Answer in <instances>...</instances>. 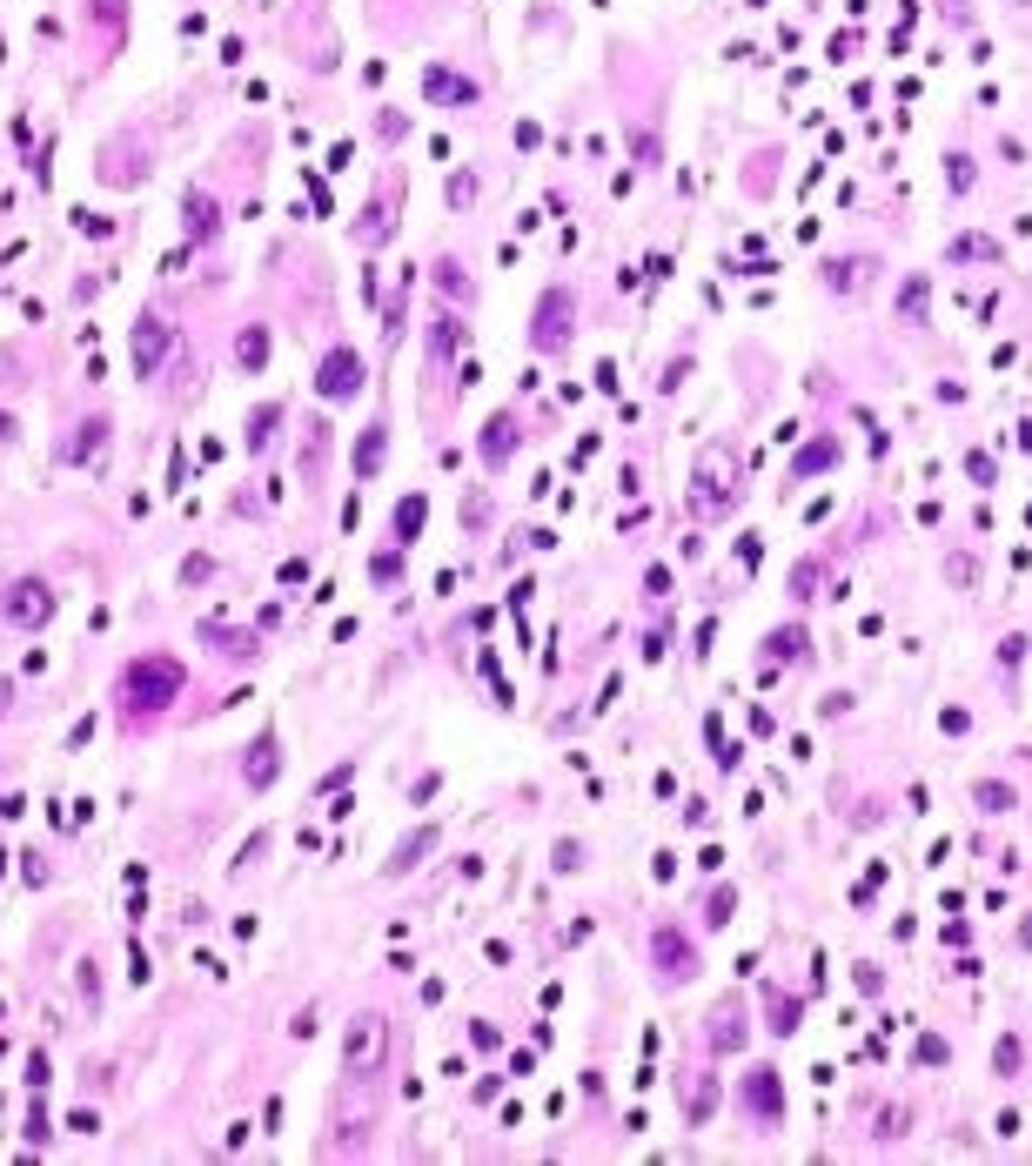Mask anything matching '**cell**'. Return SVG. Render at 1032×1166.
Returning a JSON list of instances; mask_svg holds the SVG:
<instances>
[{"instance_id": "obj_12", "label": "cell", "mask_w": 1032, "mask_h": 1166, "mask_svg": "<svg viewBox=\"0 0 1032 1166\" xmlns=\"http://www.w3.org/2000/svg\"><path fill=\"white\" fill-rule=\"evenodd\" d=\"M510 443H516V416H496L490 436H483V463H490V470H503V463H510Z\"/></svg>"}, {"instance_id": "obj_3", "label": "cell", "mask_w": 1032, "mask_h": 1166, "mask_svg": "<svg viewBox=\"0 0 1032 1166\" xmlns=\"http://www.w3.org/2000/svg\"><path fill=\"white\" fill-rule=\"evenodd\" d=\"M570 336H577V302H570V289H550L537 302V329H530V342H537V349H563Z\"/></svg>"}, {"instance_id": "obj_2", "label": "cell", "mask_w": 1032, "mask_h": 1166, "mask_svg": "<svg viewBox=\"0 0 1032 1166\" xmlns=\"http://www.w3.org/2000/svg\"><path fill=\"white\" fill-rule=\"evenodd\" d=\"M382 1059H389V1019H382V1012L349 1019V1032H342V1066H349L356 1079H376Z\"/></svg>"}, {"instance_id": "obj_15", "label": "cell", "mask_w": 1032, "mask_h": 1166, "mask_svg": "<svg viewBox=\"0 0 1032 1166\" xmlns=\"http://www.w3.org/2000/svg\"><path fill=\"white\" fill-rule=\"evenodd\" d=\"M429 845H436V831H416V838H403V845H396V858H389V872H409V865H416Z\"/></svg>"}, {"instance_id": "obj_18", "label": "cell", "mask_w": 1032, "mask_h": 1166, "mask_svg": "<svg viewBox=\"0 0 1032 1166\" xmlns=\"http://www.w3.org/2000/svg\"><path fill=\"white\" fill-rule=\"evenodd\" d=\"M771 657L798 664V657H805V630H798V624H791V630H771Z\"/></svg>"}, {"instance_id": "obj_16", "label": "cell", "mask_w": 1032, "mask_h": 1166, "mask_svg": "<svg viewBox=\"0 0 1032 1166\" xmlns=\"http://www.w3.org/2000/svg\"><path fill=\"white\" fill-rule=\"evenodd\" d=\"M764 1006H771V1032H798V1012H805L798 999H785V992H771Z\"/></svg>"}, {"instance_id": "obj_9", "label": "cell", "mask_w": 1032, "mask_h": 1166, "mask_svg": "<svg viewBox=\"0 0 1032 1166\" xmlns=\"http://www.w3.org/2000/svg\"><path fill=\"white\" fill-rule=\"evenodd\" d=\"M657 965H664V979H697V945L677 939L671 925L657 932Z\"/></svg>"}, {"instance_id": "obj_5", "label": "cell", "mask_w": 1032, "mask_h": 1166, "mask_svg": "<svg viewBox=\"0 0 1032 1166\" xmlns=\"http://www.w3.org/2000/svg\"><path fill=\"white\" fill-rule=\"evenodd\" d=\"M315 389H322L329 403L356 396V389H362V356H356V349H329V356H322V376H315Z\"/></svg>"}, {"instance_id": "obj_19", "label": "cell", "mask_w": 1032, "mask_h": 1166, "mask_svg": "<svg viewBox=\"0 0 1032 1166\" xmlns=\"http://www.w3.org/2000/svg\"><path fill=\"white\" fill-rule=\"evenodd\" d=\"M423 530V496H409V503H396V543H409Z\"/></svg>"}, {"instance_id": "obj_11", "label": "cell", "mask_w": 1032, "mask_h": 1166, "mask_svg": "<svg viewBox=\"0 0 1032 1166\" xmlns=\"http://www.w3.org/2000/svg\"><path fill=\"white\" fill-rule=\"evenodd\" d=\"M181 228H188L195 242H208V235L222 228V215H215V202H208V195H188V202H181Z\"/></svg>"}, {"instance_id": "obj_6", "label": "cell", "mask_w": 1032, "mask_h": 1166, "mask_svg": "<svg viewBox=\"0 0 1032 1166\" xmlns=\"http://www.w3.org/2000/svg\"><path fill=\"white\" fill-rule=\"evenodd\" d=\"M14 597H0V617L7 624H47L54 617V590L47 583H7Z\"/></svg>"}, {"instance_id": "obj_26", "label": "cell", "mask_w": 1032, "mask_h": 1166, "mask_svg": "<svg viewBox=\"0 0 1032 1166\" xmlns=\"http://www.w3.org/2000/svg\"><path fill=\"white\" fill-rule=\"evenodd\" d=\"M979 805H986V811H1006V805H1012V791H1006V785H979Z\"/></svg>"}, {"instance_id": "obj_22", "label": "cell", "mask_w": 1032, "mask_h": 1166, "mask_svg": "<svg viewBox=\"0 0 1032 1166\" xmlns=\"http://www.w3.org/2000/svg\"><path fill=\"white\" fill-rule=\"evenodd\" d=\"M275 416H282V409H255V423H248V449H262V443H269Z\"/></svg>"}, {"instance_id": "obj_21", "label": "cell", "mask_w": 1032, "mask_h": 1166, "mask_svg": "<svg viewBox=\"0 0 1032 1166\" xmlns=\"http://www.w3.org/2000/svg\"><path fill=\"white\" fill-rule=\"evenodd\" d=\"M858 275H865V262H831L825 282H831V289H858Z\"/></svg>"}, {"instance_id": "obj_27", "label": "cell", "mask_w": 1032, "mask_h": 1166, "mask_svg": "<svg viewBox=\"0 0 1032 1166\" xmlns=\"http://www.w3.org/2000/svg\"><path fill=\"white\" fill-rule=\"evenodd\" d=\"M376 463H382V429H369V443H362V476L376 470Z\"/></svg>"}, {"instance_id": "obj_20", "label": "cell", "mask_w": 1032, "mask_h": 1166, "mask_svg": "<svg viewBox=\"0 0 1032 1166\" xmlns=\"http://www.w3.org/2000/svg\"><path fill=\"white\" fill-rule=\"evenodd\" d=\"M825 463H838V443H811L805 456L791 463V470H798V476H811V470H825Z\"/></svg>"}, {"instance_id": "obj_25", "label": "cell", "mask_w": 1032, "mask_h": 1166, "mask_svg": "<svg viewBox=\"0 0 1032 1166\" xmlns=\"http://www.w3.org/2000/svg\"><path fill=\"white\" fill-rule=\"evenodd\" d=\"M630 148H637V161H644V168H657V135H644V128H637V135H630Z\"/></svg>"}, {"instance_id": "obj_4", "label": "cell", "mask_w": 1032, "mask_h": 1166, "mask_svg": "<svg viewBox=\"0 0 1032 1166\" xmlns=\"http://www.w3.org/2000/svg\"><path fill=\"white\" fill-rule=\"evenodd\" d=\"M738 1106L751 1113V1120H785V1086H778V1073L771 1066H751V1073L738 1079Z\"/></svg>"}, {"instance_id": "obj_17", "label": "cell", "mask_w": 1032, "mask_h": 1166, "mask_svg": "<svg viewBox=\"0 0 1032 1166\" xmlns=\"http://www.w3.org/2000/svg\"><path fill=\"white\" fill-rule=\"evenodd\" d=\"M898 315H905V322H925V275H912V282L898 289Z\"/></svg>"}, {"instance_id": "obj_14", "label": "cell", "mask_w": 1032, "mask_h": 1166, "mask_svg": "<svg viewBox=\"0 0 1032 1166\" xmlns=\"http://www.w3.org/2000/svg\"><path fill=\"white\" fill-rule=\"evenodd\" d=\"M992 255H999L992 235H959V242L945 248V262H992Z\"/></svg>"}, {"instance_id": "obj_7", "label": "cell", "mask_w": 1032, "mask_h": 1166, "mask_svg": "<svg viewBox=\"0 0 1032 1166\" xmlns=\"http://www.w3.org/2000/svg\"><path fill=\"white\" fill-rule=\"evenodd\" d=\"M242 771H248V785H255V791H269L275 771H282V738H275V731H262V738L248 744V764H242Z\"/></svg>"}, {"instance_id": "obj_23", "label": "cell", "mask_w": 1032, "mask_h": 1166, "mask_svg": "<svg viewBox=\"0 0 1032 1166\" xmlns=\"http://www.w3.org/2000/svg\"><path fill=\"white\" fill-rule=\"evenodd\" d=\"M262 356H269V336L248 329V336H242V362H248V369H262Z\"/></svg>"}, {"instance_id": "obj_24", "label": "cell", "mask_w": 1032, "mask_h": 1166, "mask_svg": "<svg viewBox=\"0 0 1032 1166\" xmlns=\"http://www.w3.org/2000/svg\"><path fill=\"white\" fill-rule=\"evenodd\" d=\"M791 583H798L791 597H818V590H811V583H818V563H798V570H791Z\"/></svg>"}, {"instance_id": "obj_10", "label": "cell", "mask_w": 1032, "mask_h": 1166, "mask_svg": "<svg viewBox=\"0 0 1032 1166\" xmlns=\"http://www.w3.org/2000/svg\"><path fill=\"white\" fill-rule=\"evenodd\" d=\"M423 88H429V101H456V108H470V101H476V81H456L449 68H429Z\"/></svg>"}, {"instance_id": "obj_8", "label": "cell", "mask_w": 1032, "mask_h": 1166, "mask_svg": "<svg viewBox=\"0 0 1032 1166\" xmlns=\"http://www.w3.org/2000/svg\"><path fill=\"white\" fill-rule=\"evenodd\" d=\"M161 356H168V322L141 315V322H135V369H141V376H155Z\"/></svg>"}, {"instance_id": "obj_13", "label": "cell", "mask_w": 1032, "mask_h": 1166, "mask_svg": "<svg viewBox=\"0 0 1032 1166\" xmlns=\"http://www.w3.org/2000/svg\"><path fill=\"white\" fill-rule=\"evenodd\" d=\"M202 637L215 644L222 657H255V637L248 630H222V624H202Z\"/></svg>"}, {"instance_id": "obj_1", "label": "cell", "mask_w": 1032, "mask_h": 1166, "mask_svg": "<svg viewBox=\"0 0 1032 1166\" xmlns=\"http://www.w3.org/2000/svg\"><path fill=\"white\" fill-rule=\"evenodd\" d=\"M181 664L175 657H135L128 671H121V718L141 724V718H155V711H168L181 697Z\"/></svg>"}]
</instances>
